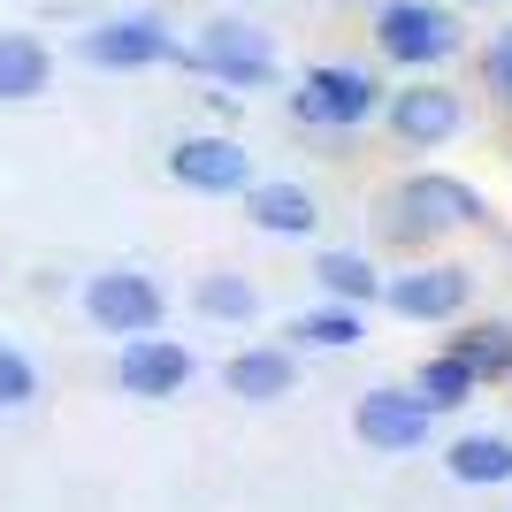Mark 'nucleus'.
<instances>
[{
	"instance_id": "nucleus-16",
	"label": "nucleus",
	"mask_w": 512,
	"mask_h": 512,
	"mask_svg": "<svg viewBox=\"0 0 512 512\" xmlns=\"http://www.w3.org/2000/svg\"><path fill=\"white\" fill-rule=\"evenodd\" d=\"M444 467L467 490H497V482H512V436H459L444 451Z\"/></svg>"
},
{
	"instance_id": "nucleus-21",
	"label": "nucleus",
	"mask_w": 512,
	"mask_h": 512,
	"mask_svg": "<svg viewBox=\"0 0 512 512\" xmlns=\"http://www.w3.org/2000/svg\"><path fill=\"white\" fill-rule=\"evenodd\" d=\"M39 398V367L23 360L16 344H0V413H16V406H31Z\"/></svg>"
},
{
	"instance_id": "nucleus-11",
	"label": "nucleus",
	"mask_w": 512,
	"mask_h": 512,
	"mask_svg": "<svg viewBox=\"0 0 512 512\" xmlns=\"http://www.w3.org/2000/svg\"><path fill=\"white\" fill-rule=\"evenodd\" d=\"M115 383L130 390V398H176V390L192 383V352L176 337H123V360H115Z\"/></svg>"
},
{
	"instance_id": "nucleus-22",
	"label": "nucleus",
	"mask_w": 512,
	"mask_h": 512,
	"mask_svg": "<svg viewBox=\"0 0 512 512\" xmlns=\"http://www.w3.org/2000/svg\"><path fill=\"white\" fill-rule=\"evenodd\" d=\"M482 85H490L497 100L512 107V23H505V31H497L490 46H482Z\"/></svg>"
},
{
	"instance_id": "nucleus-9",
	"label": "nucleus",
	"mask_w": 512,
	"mask_h": 512,
	"mask_svg": "<svg viewBox=\"0 0 512 512\" xmlns=\"http://www.w3.org/2000/svg\"><path fill=\"white\" fill-rule=\"evenodd\" d=\"M467 299H474V276L451 268V260H428V268H406V276L383 283V306L398 321H451L467 314Z\"/></svg>"
},
{
	"instance_id": "nucleus-3",
	"label": "nucleus",
	"mask_w": 512,
	"mask_h": 512,
	"mask_svg": "<svg viewBox=\"0 0 512 512\" xmlns=\"http://www.w3.org/2000/svg\"><path fill=\"white\" fill-rule=\"evenodd\" d=\"M375 46H383L398 69H428L459 54V16L444 0H383L375 8Z\"/></svg>"
},
{
	"instance_id": "nucleus-17",
	"label": "nucleus",
	"mask_w": 512,
	"mask_h": 512,
	"mask_svg": "<svg viewBox=\"0 0 512 512\" xmlns=\"http://www.w3.org/2000/svg\"><path fill=\"white\" fill-rule=\"evenodd\" d=\"M283 337L306 344V352H352V344L367 337V321H360V306L329 299V306H314V314H299L291 329H283Z\"/></svg>"
},
{
	"instance_id": "nucleus-15",
	"label": "nucleus",
	"mask_w": 512,
	"mask_h": 512,
	"mask_svg": "<svg viewBox=\"0 0 512 512\" xmlns=\"http://www.w3.org/2000/svg\"><path fill=\"white\" fill-rule=\"evenodd\" d=\"M451 360L474 367V383H505L512 375V321H467L451 337Z\"/></svg>"
},
{
	"instance_id": "nucleus-6",
	"label": "nucleus",
	"mask_w": 512,
	"mask_h": 512,
	"mask_svg": "<svg viewBox=\"0 0 512 512\" xmlns=\"http://www.w3.org/2000/svg\"><path fill=\"white\" fill-rule=\"evenodd\" d=\"M85 314L100 321L107 337H146V329H161L169 299H161V283L138 276V268H100V276L85 283Z\"/></svg>"
},
{
	"instance_id": "nucleus-13",
	"label": "nucleus",
	"mask_w": 512,
	"mask_h": 512,
	"mask_svg": "<svg viewBox=\"0 0 512 512\" xmlns=\"http://www.w3.org/2000/svg\"><path fill=\"white\" fill-rule=\"evenodd\" d=\"M245 214H253V230H268V237H314L321 230V207H314V192L306 184H245Z\"/></svg>"
},
{
	"instance_id": "nucleus-4",
	"label": "nucleus",
	"mask_w": 512,
	"mask_h": 512,
	"mask_svg": "<svg viewBox=\"0 0 512 512\" xmlns=\"http://www.w3.org/2000/svg\"><path fill=\"white\" fill-rule=\"evenodd\" d=\"M291 115H299L306 130H360L367 115H383V85H375L367 69L321 62V69H306V77H299Z\"/></svg>"
},
{
	"instance_id": "nucleus-7",
	"label": "nucleus",
	"mask_w": 512,
	"mask_h": 512,
	"mask_svg": "<svg viewBox=\"0 0 512 512\" xmlns=\"http://www.w3.org/2000/svg\"><path fill=\"white\" fill-rule=\"evenodd\" d=\"M169 176L184 184V192H207V199H245V184H253V153L237 146V138H222V130H207V138H176V146H169Z\"/></svg>"
},
{
	"instance_id": "nucleus-1",
	"label": "nucleus",
	"mask_w": 512,
	"mask_h": 512,
	"mask_svg": "<svg viewBox=\"0 0 512 512\" xmlns=\"http://www.w3.org/2000/svg\"><path fill=\"white\" fill-rule=\"evenodd\" d=\"M482 192H474L467 176H444V169H421L406 176L398 192L383 199V237H398V245H421V237H444V230H467V222H482Z\"/></svg>"
},
{
	"instance_id": "nucleus-14",
	"label": "nucleus",
	"mask_w": 512,
	"mask_h": 512,
	"mask_svg": "<svg viewBox=\"0 0 512 512\" xmlns=\"http://www.w3.org/2000/svg\"><path fill=\"white\" fill-rule=\"evenodd\" d=\"M54 85V54H46L39 31H0V107L39 100Z\"/></svg>"
},
{
	"instance_id": "nucleus-19",
	"label": "nucleus",
	"mask_w": 512,
	"mask_h": 512,
	"mask_svg": "<svg viewBox=\"0 0 512 512\" xmlns=\"http://www.w3.org/2000/svg\"><path fill=\"white\" fill-rule=\"evenodd\" d=\"M413 390L428 398V413H451V406H467V398H474L482 383H474V367H459L451 352H436V360H428L421 375H413Z\"/></svg>"
},
{
	"instance_id": "nucleus-8",
	"label": "nucleus",
	"mask_w": 512,
	"mask_h": 512,
	"mask_svg": "<svg viewBox=\"0 0 512 512\" xmlns=\"http://www.w3.org/2000/svg\"><path fill=\"white\" fill-rule=\"evenodd\" d=\"M77 62H92V69H153V62H176V31L161 16L92 23L85 39H77Z\"/></svg>"
},
{
	"instance_id": "nucleus-12",
	"label": "nucleus",
	"mask_w": 512,
	"mask_h": 512,
	"mask_svg": "<svg viewBox=\"0 0 512 512\" xmlns=\"http://www.w3.org/2000/svg\"><path fill=\"white\" fill-rule=\"evenodd\" d=\"M222 383H230V398H245V406H283V398L299 390V360H291L283 344H245V352L222 367Z\"/></svg>"
},
{
	"instance_id": "nucleus-18",
	"label": "nucleus",
	"mask_w": 512,
	"mask_h": 512,
	"mask_svg": "<svg viewBox=\"0 0 512 512\" xmlns=\"http://www.w3.org/2000/svg\"><path fill=\"white\" fill-rule=\"evenodd\" d=\"M314 283H321V299H344V306L383 299V276H375L367 253H314Z\"/></svg>"
},
{
	"instance_id": "nucleus-2",
	"label": "nucleus",
	"mask_w": 512,
	"mask_h": 512,
	"mask_svg": "<svg viewBox=\"0 0 512 512\" xmlns=\"http://www.w3.org/2000/svg\"><path fill=\"white\" fill-rule=\"evenodd\" d=\"M176 62L199 69V77H214L222 92H253V85H268V77H276V46H268V31H260V23L214 16L192 46H176Z\"/></svg>"
},
{
	"instance_id": "nucleus-20",
	"label": "nucleus",
	"mask_w": 512,
	"mask_h": 512,
	"mask_svg": "<svg viewBox=\"0 0 512 512\" xmlns=\"http://www.w3.org/2000/svg\"><path fill=\"white\" fill-rule=\"evenodd\" d=\"M192 299H199V314H207V321H253L260 314V291L245 276H199Z\"/></svg>"
},
{
	"instance_id": "nucleus-10",
	"label": "nucleus",
	"mask_w": 512,
	"mask_h": 512,
	"mask_svg": "<svg viewBox=\"0 0 512 512\" xmlns=\"http://www.w3.org/2000/svg\"><path fill=\"white\" fill-rule=\"evenodd\" d=\"M383 123L398 130V146H444L467 123V100L451 85H406V92H383Z\"/></svg>"
},
{
	"instance_id": "nucleus-5",
	"label": "nucleus",
	"mask_w": 512,
	"mask_h": 512,
	"mask_svg": "<svg viewBox=\"0 0 512 512\" xmlns=\"http://www.w3.org/2000/svg\"><path fill=\"white\" fill-rule=\"evenodd\" d=\"M428 398L421 390H398V383H375L360 390V406H352V436H360L367 451H390V459H406V451L428 444Z\"/></svg>"
}]
</instances>
